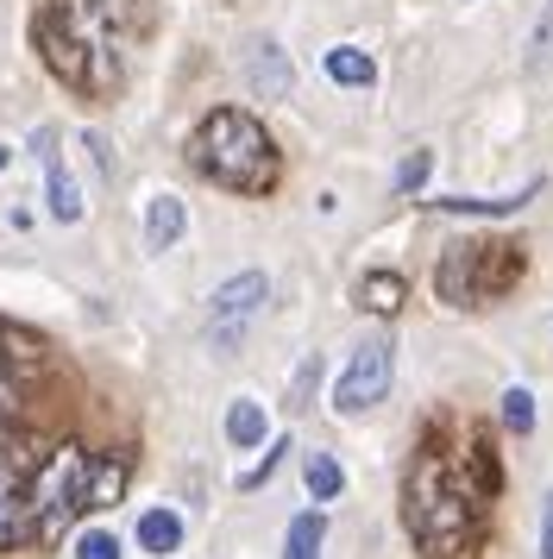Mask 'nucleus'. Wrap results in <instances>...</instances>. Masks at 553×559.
<instances>
[{"label": "nucleus", "mask_w": 553, "mask_h": 559, "mask_svg": "<svg viewBox=\"0 0 553 559\" xmlns=\"http://www.w3.org/2000/svg\"><path fill=\"white\" fill-rule=\"evenodd\" d=\"M114 453L70 428V371L50 340L0 321V554L45 547L89 515Z\"/></svg>", "instance_id": "1"}, {"label": "nucleus", "mask_w": 553, "mask_h": 559, "mask_svg": "<svg viewBox=\"0 0 553 559\" xmlns=\"http://www.w3.org/2000/svg\"><path fill=\"white\" fill-rule=\"evenodd\" d=\"M503 465L484 415H434L402 465V528L422 559H478L491 540Z\"/></svg>", "instance_id": "2"}, {"label": "nucleus", "mask_w": 553, "mask_h": 559, "mask_svg": "<svg viewBox=\"0 0 553 559\" xmlns=\"http://www.w3.org/2000/svg\"><path fill=\"white\" fill-rule=\"evenodd\" d=\"M132 38H139V0H38L32 13V45L45 70L82 102L120 95Z\"/></svg>", "instance_id": "3"}, {"label": "nucleus", "mask_w": 553, "mask_h": 559, "mask_svg": "<svg viewBox=\"0 0 553 559\" xmlns=\"http://www.w3.org/2000/svg\"><path fill=\"white\" fill-rule=\"evenodd\" d=\"M189 157H196L201 177L233 189V195H271L276 177H283L276 139L239 107H214L196 127V139H189Z\"/></svg>", "instance_id": "4"}, {"label": "nucleus", "mask_w": 553, "mask_h": 559, "mask_svg": "<svg viewBox=\"0 0 553 559\" xmlns=\"http://www.w3.org/2000/svg\"><path fill=\"white\" fill-rule=\"evenodd\" d=\"M528 277V246L522 239H459L434 264V296L447 308H491L516 296Z\"/></svg>", "instance_id": "5"}, {"label": "nucleus", "mask_w": 553, "mask_h": 559, "mask_svg": "<svg viewBox=\"0 0 553 559\" xmlns=\"http://www.w3.org/2000/svg\"><path fill=\"white\" fill-rule=\"evenodd\" d=\"M390 353H397V346H390L384 333H372V340L352 346L346 371L333 378V408H340V415H358V408H372V403L390 396V371H397V358Z\"/></svg>", "instance_id": "6"}, {"label": "nucleus", "mask_w": 553, "mask_h": 559, "mask_svg": "<svg viewBox=\"0 0 553 559\" xmlns=\"http://www.w3.org/2000/svg\"><path fill=\"white\" fill-rule=\"evenodd\" d=\"M264 296H271V277H264V271H239V277H226L221 289H214V346H233V340L246 333V321L258 314Z\"/></svg>", "instance_id": "7"}, {"label": "nucleus", "mask_w": 553, "mask_h": 559, "mask_svg": "<svg viewBox=\"0 0 553 559\" xmlns=\"http://www.w3.org/2000/svg\"><path fill=\"white\" fill-rule=\"evenodd\" d=\"M32 152H38V164H45L50 221L75 227V221H82V182L70 177V164H63V152H57V127H38V132H32Z\"/></svg>", "instance_id": "8"}, {"label": "nucleus", "mask_w": 553, "mask_h": 559, "mask_svg": "<svg viewBox=\"0 0 553 559\" xmlns=\"http://www.w3.org/2000/svg\"><path fill=\"white\" fill-rule=\"evenodd\" d=\"M246 82L258 102H290L296 95V63L276 38H251L246 45Z\"/></svg>", "instance_id": "9"}, {"label": "nucleus", "mask_w": 553, "mask_h": 559, "mask_svg": "<svg viewBox=\"0 0 553 559\" xmlns=\"http://www.w3.org/2000/svg\"><path fill=\"white\" fill-rule=\"evenodd\" d=\"M183 227H189V207L176 202V195H151V207H145V246L151 252H170L176 239H183Z\"/></svg>", "instance_id": "10"}, {"label": "nucleus", "mask_w": 553, "mask_h": 559, "mask_svg": "<svg viewBox=\"0 0 553 559\" xmlns=\"http://www.w3.org/2000/svg\"><path fill=\"white\" fill-rule=\"evenodd\" d=\"M534 195H541V182H522L516 195H497V202H478V195H434L427 207H440V214H491V221H497V214H516V207L534 202Z\"/></svg>", "instance_id": "11"}, {"label": "nucleus", "mask_w": 553, "mask_h": 559, "mask_svg": "<svg viewBox=\"0 0 553 559\" xmlns=\"http://www.w3.org/2000/svg\"><path fill=\"white\" fill-rule=\"evenodd\" d=\"M321 70L340 82V88H372L377 82V63L365 51H352V45H333V51L321 57Z\"/></svg>", "instance_id": "12"}, {"label": "nucleus", "mask_w": 553, "mask_h": 559, "mask_svg": "<svg viewBox=\"0 0 553 559\" xmlns=\"http://www.w3.org/2000/svg\"><path fill=\"white\" fill-rule=\"evenodd\" d=\"M402 296H409V283L397 271H365L358 277V308H372V314H397Z\"/></svg>", "instance_id": "13"}, {"label": "nucleus", "mask_w": 553, "mask_h": 559, "mask_svg": "<svg viewBox=\"0 0 553 559\" xmlns=\"http://www.w3.org/2000/svg\"><path fill=\"white\" fill-rule=\"evenodd\" d=\"M139 547L145 554H176L183 547V515L176 509H145L139 515Z\"/></svg>", "instance_id": "14"}, {"label": "nucleus", "mask_w": 553, "mask_h": 559, "mask_svg": "<svg viewBox=\"0 0 553 559\" xmlns=\"http://www.w3.org/2000/svg\"><path fill=\"white\" fill-rule=\"evenodd\" d=\"M321 540H327V515L321 509H302L290 534H283V559H321Z\"/></svg>", "instance_id": "15"}, {"label": "nucleus", "mask_w": 553, "mask_h": 559, "mask_svg": "<svg viewBox=\"0 0 553 559\" xmlns=\"http://www.w3.org/2000/svg\"><path fill=\"white\" fill-rule=\"evenodd\" d=\"M302 478H308V497H315V503H333V497L346 490V472H340V459H327V453H308Z\"/></svg>", "instance_id": "16"}, {"label": "nucleus", "mask_w": 553, "mask_h": 559, "mask_svg": "<svg viewBox=\"0 0 553 559\" xmlns=\"http://www.w3.org/2000/svg\"><path fill=\"white\" fill-rule=\"evenodd\" d=\"M226 440H233L239 453H246V447H258V440H264V408L251 403V396H239V403L226 408Z\"/></svg>", "instance_id": "17"}, {"label": "nucleus", "mask_w": 553, "mask_h": 559, "mask_svg": "<svg viewBox=\"0 0 553 559\" xmlns=\"http://www.w3.org/2000/svg\"><path fill=\"white\" fill-rule=\"evenodd\" d=\"M503 428H509V433H534V396H528L522 383H516V390H503Z\"/></svg>", "instance_id": "18"}, {"label": "nucleus", "mask_w": 553, "mask_h": 559, "mask_svg": "<svg viewBox=\"0 0 553 559\" xmlns=\"http://www.w3.org/2000/svg\"><path fill=\"white\" fill-rule=\"evenodd\" d=\"M75 559H120V540L107 528H89L82 540H75Z\"/></svg>", "instance_id": "19"}, {"label": "nucleus", "mask_w": 553, "mask_h": 559, "mask_svg": "<svg viewBox=\"0 0 553 559\" xmlns=\"http://www.w3.org/2000/svg\"><path fill=\"white\" fill-rule=\"evenodd\" d=\"M427 164H434V152H409V157H402V170H397V189H402V195H415V189L427 182Z\"/></svg>", "instance_id": "20"}, {"label": "nucleus", "mask_w": 553, "mask_h": 559, "mask_svg": "<svg viewBox=\"0 0 553 559\" xmlns=\"http://www.w3.org/2000/svg\"><path fill=\"white\" fill-rule=\"evenodd\" d=\"M283 453H290V440H271V447H264V459H258V465H251V472H246L239 484H246V490H258V484L271 478L276 465H283Z\"/></svg>", "instance_id": "21"}, {"label": "nucleus", "mask_w": 553, "mask_h": 559, "mask_svg": "<svg viewBox=\"0 0 553 559\" xmlns=\"http://www.w3.org/2000/svg\"><path fill=\"white\" fill-rule=\"evenodd\" d=\"M541 559H553V490H548V503H541Z\"/></svg>", "instance_id": "22"}, {"label": "nucleus", "mask_w": 553, "mask_h": 559, "mask_svg": "<svg viewBox=\"0 0 553 559\" xmlns=\"http://www.w3.org/2000/svg\"><path fill=\"white\" fill-rule=\"evenodd\" d=\"M7 157H13V152H7V145H0V170H7Z\"/></svg>", "instance_id": "23"}]
</instances>
